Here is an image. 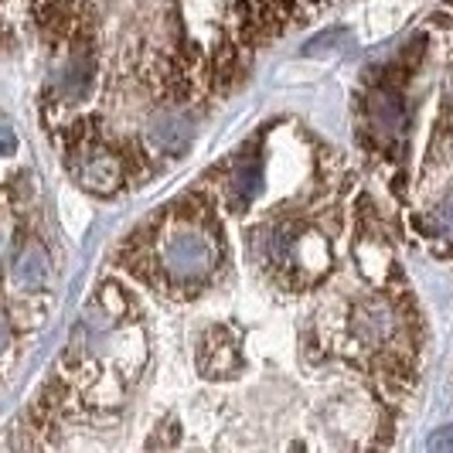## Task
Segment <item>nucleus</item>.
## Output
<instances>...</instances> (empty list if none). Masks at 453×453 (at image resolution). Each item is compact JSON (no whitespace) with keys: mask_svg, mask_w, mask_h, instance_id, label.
Here are the masks:
<instances>
[{"mask_svg":"<svg viewBox=\"0 0 453 453\" xmlns=\"http://www.w3.org/2000/svg\"><path fill=\"white\" fill-rule=\"evenodd\" d=\"M160 263H164V270L171 273L174 280H204L208 273L215 270V263H219V250H215V242L204 232L184 228V232H174L164 242Z\"/></svg>","mask_w":453,"mask_h":453,"instance_id":"nucleus-1","label":"nucleus"},{"mask_svg":"<svg viewBox=\"0 0 453 453\" xmlns=\"http://www.w3.org/2000/svg\"><path fill=\"white\" fill-rule=\"evenodd\" d=\"M7 344H11V327H7V324H4V318H0V351H4Z\"/></svg>","mask_w":453,"mask_h":453,"instance_id":"nucleus-13","label":"nucleus"},{"mask_svg":"<svg viewBox=\"0 0 453 453\" xmlns=\"http://www.w3.org/2000/svg\"><path fill=\"white\" fill-rule=\"evenodd\" d=\"M436 228H440L447 239H453V202L440 204V211H436Z\"/></svg>","mask_w":453,"mask_h":453,"instance_id":"nucleus-9","label":"nucleus"},{"mask_svg":"<svg viewBox=\"0 0 453 453\" xmlns=\"http://www.w3.org/2000/svg\"><path fill=\"white\" fill-rule=\"evenodd\" d=\"M191 136H195L191 119H184L178 113H164L150 123V143L157 150H164V154H181V150H188Z\"/></svg>","mask_w":453,"mask_h":453,"instance_id":"nucleus-3","label":"nucleus"},{"mask_svg":"<svg viewBox=\"0 0 453 453\" xmlns=\"http://www.w3.org/2000/svg\"><path fill=\"white\" fill-rule=\"evenodd\" d=\"M232 191H235V202L239 204H250L259 191H263V164L259 157H246L235 174H232Z\"/></svg>","mask_w":453,"mask_h":453,"instance_id":"nucleus-6","label":"nucleus"},{"mask_svg":"<svg viewBox=\"0 0 453 453\" xmlns=\"http://www.w3.org/2000/svg\"><path fill=\"white\" fill-rule=\"evenodd\" d=\"M447 92H450V103H453V72H450V82H447Z\"/></svg>","mask_w":453,"mask_h":453,"instance_id":"nucleus-14","label":"nucleus"},{"mask_svg":"<svg viewBox=\"0 0 453 453\" xmlns=\"http://www.w3.org/2000/svg\"><path fill=\"white\" fill-rule=\"evenodd\" d=\"M119 181H123V164L113 154H96L82 164V184L92 191H116Z\"/></svg>","mask_w":453,"mask_h":453,"instance_id":"nucleus-5","label":"nucleus"},{"mask_svg":"<svg viewBox=\"0 0 453 453\" xmlns=\"http://www.w3.org/2000/svg\"><path fill=\"white\" fill-rule=\"evenodd\" d=\"M89 79H92L89 65L82 58H72L65 65V72H62V92H65L68 99H82L86 89H89Z\"/></svg>","mask_w":453,"mask_h":453,"instance_id":"nucleus-8","label":"nucleus"},{"mask_svg":"<svg viewBox=\"0 0 453 453\" xmlns=\"http://www.w3.org/2000/svg\"><path fill=\"white\" fill-rule=\"evenodd\" d=\"M426 450H433V453H440V450H453V426H450V430L433 433L430 440H426Z\"/></svg>","mask_w":453,"mask_h":453,"instance_id":"nucleus-10","label":"nucleus"},{"mask_svg":"<svg viewBox=\"0 0 453 453\" xmlns=\"http://www.w3.org/2000/svg\"><path fill=\"white\" fill-rule=\"evenodd\" d=\"M368 113H372V123H375L382 134H392V136L403 134L409 123L406 99L399 96V89H388V86H382L379 92H372Z\"/></svg>","mask_w":453,"mask_h":453,"instance_id":"nucleus-2","label":"nucleus"},{"mask_svg":"<svg viewBox=\"0 0 453 453\" xmlns=\"http://www.w3.org/2000/svg\"><path fill=\"white\" fill-rule=\"evenodd\" d=\"M48 273H51V263H48V252L42 250V246H24L21 256L14 259V270H11V276H14V283L21 287V290H42L48 283Z\"/></svg>","mask_w":453,"mask_h":453,"instance_id":"nucleus-4","label":"nucleus"},{"mask_svg":"<svg viewBox=\"0 0 453 453\" xmlns=\"http://www.w3.org/2000/svg\"><path fill=\"white\" fill-rule=\"evenodd\" d=\"M331 42H341V31H327V35H318V38H311L307 42V55H314V51H324V48H331Z\"/></svg>","mask_w":453,"mask_h":453,"instance_id":"nucleus-12","label":"nucleus"},{"mask_svg":"<svg viewBox=\"0 0 453 453\" xmlns=\"http://www.w3.org/2000/svg\"><path fill=\"white\" fill-rule=\"evenodd\" d=\"M14 150H18V136L7 119H0V154H14Z\"/></svg>","mask_w":453,"mask_h":453,"instance_id":"nucleus-11","label":"nucleus"},{"mask_svg":"<svg viewBox=\"0 0 453 453\" xmlns=\"http://www.w3.org/2000/svg\"><path fill=\"white\" fill-rule=\"evenodd\" d=\"M388 327H392V320H388V314L382 307H372V311L362 307L358 318H355V331H358L365 341H372V344H379V341L386 338Z\"/></svg>","mask_w":453,"mask_h":453,"instance_id":"nucleus-7","label":"nucleus"}]
</instances>
